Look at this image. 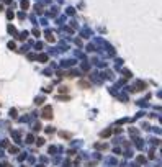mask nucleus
I'll return each instance as SVG.
<instances>
[{"label": "nucleus", "instance_id": "1", "mask_svg": "<svg viewBox=\"0 0 162 167\" xmlns=\"http://www.w3.org/2000/svg\"><path fill=\"white\" fill-rule=\"evenodd\" d=\"M43 116H44V118H51V116H53V110H51L49 107H46L44 111H43Z\"/></svg>", "mask_w": 162, "mask_h": 167}]
</instances>
